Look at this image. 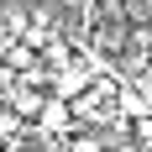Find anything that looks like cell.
<instances>
[{
  "label": "cell",
  "instance_id": "6da1fadb",
  "mask_svg": "<svg viewBox=\"0 0 152 152\" xmlns=\"http://www.w3.org/2000/svg\"><path fill=\"white\" fill-rule=\"evenodd\" d=\"M42 105H47V100H42L37 89H16V94H11V115H21V121H37Z\"/></svg>",
  "mask_w": 152,
  "mask_h": 152
},
{
  "label": "cell",
  "instance_id": "7a4b0ae2",
  "mask_svg": "<svg viewBox=\"0 0 152 152\" xmlns=\"http://www.w3.org/2000/svg\"><path fill=\"white\" fill-rule=\"evenodd\" d=\"M68 152H105V147H100L94 137H74V142H68Z\"/></svg>",
  "mask_w": 152,
  "mask_h": 152
}]
</instances>
